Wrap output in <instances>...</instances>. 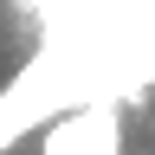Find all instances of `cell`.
<instances>
[{
	"mask_svg": "<svg viewBox=\"0 0 155 155\" xmlns=\"http://www.w3.org/2000/svg\"><path fill=\"white\" fill-rule=\"evenodd\" d=\"M39 155H123V104L116 97H91L84 110H65L45 129Z\"/></svg>",
	"mask_w": 155,
	"mask_h": 155,
	"instance_id": "cell-1",
	"label": "cell"
}]
</instances>
